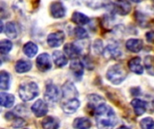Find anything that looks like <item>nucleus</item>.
Listing matches in <instances>:
<instances>
[{
	"label": "nucleus",
	"instance_id": "nucleus-1",
	"mask_svg": "<svg viewBox=\"0 0 154 129\" xmlns=\"http://www.w3.org/2000/svg\"><path fill=\"white\" fill-rule=\"evenodd\" d=\"M94 114L98 129H113L117 124V118L115 111L106 103L99 105L95 110Z\"/></svg>",
	"mask_w": 154,
	"mask_h": 129
},
{
	"label": "nucleus",
	"instance_id": "nucleus-2",
	"mask_svg": "<svg viewBox=\"0 0 154 129\" xmlns=\"http://www.w3.org/2000/svg\"><path fill=\"white\" fill-rule=\"evenodd\" d=\"M126 76H127V72L125 68L120 64L110 66L106 72L107 80L110 81L115 85H117L123 83L125 79L126 78Z\"/></svg>",
	"mask_w": 154,
	"mask_h": 129
},
{
	"label": "nucleus",
	"instance_id": "nucleus-3",
	"mask_svg": "<svg viewBox=\"0 0 154 129\" xmlns=\"http://www.w3.org/2000/svg\"><path fill=\"white\" fill-rule=\"evenodd\" d=\"M18 93L22 101H30L39 95V88L38 85L33 82L23 83L20 85Z\"/></svg>",
	"mask_w": 154,
	"mask_h": 129
},
{
	"label": "nucleus",
	"instance_id": "nucleus-4",
	"mask_svg": "<svg viewBox=\"0 0 154 129\" xmlns=\"http://www.w3.org/2000/svg\"><path fill=\"white\" fill-rule=\"evenodd\" d=\"M60 97L61 94L60 92L59 88L56 85L50 84L46 86L45 92H44V99L46 101L51 103H55L58 101H60Z\"/></svg>",
	"mask_w": 154,
	"mask_h": 129
},
{
	"label": "nucleus",
	"instance_id": "nucleus-5",
	"mask_svg": "<svg viewBox=\"0 0 154 129\" xmlns=\"http://www.w3.org/2000/svg\"><path fill=\"white\" fill-rule=\"evenodd\" d=\"M79 96V92L75 85L71 82H67L62 86V99L63 101H67L72 99H76Z\"/></svg>",
	"mask_w": 154,
	"mask_h": 129
},
{
	"label": "nucleus",
	"instance_id": "nucleus-6",
	"mask_svg": "<svg viewBox=\"0 0 154 129\" xmlns=\"http://www.w3.org/2000/svg\"><path fill=\"white\" fill-rule=\"evenodd\" d=\"M65 40V34L63 31H55L52 33H50L47 37V42L48 45L51 48H58L64 42Z\"/></svg>",
	"mask_w": 154,
	"mask_h": 129
},
{
	"label": "nucleus",
	"instance_id": "nucleus-7",
	"mask_svg": "<svg viewBox=\"0 0 154 129\" xmlns=\"http://www.w3.org/2000/svg\"><path fill=\"white\" fill-rule=\"evenodd\" d=\"M36 66L38 69L42 72H47L51 68V57L47 53H42L39 55L36 58Z\"/></svg>",
	"mask_w": 154,
	"mask_h": 129
},
{
	"label": "nucleus",
	"instance_id": "nucleus-8",
	"mask_svg": "<svg viewBox=\"0 0 154 129\" xmlns=\"http://www.w3.org/2000/svg\"><path fill=\"white\" fill-rule=\"evenodd\" d=\"M50 11H51V16L56 19L64 17L66 15V12H67L64 4L61 2H58V1L51 3V4L50 6Z\"/></svg>",
	"mask_w": 154,
	"mask_h": 129
},
{
	"label": "nucleus",
	"instance_id": "nucleus-9",
	"mask_svg": "<svg viewBox=\"0 0 154 129\" xmlns=\"http://www.w3.org/2000/svg\"><path fill=\"white\" fill-rule=\"evenodd\" d=\"M32 111L37 118L43 117L48 113V105L44 101L38 100L32 104Z\"/></svg>",
	"mask_w": 154,
	"mask_h": 129
},
{
	"label": "nucleus",
	"instance_id": "nucleus-10",
	"mask_svg": "<svg viewBox=\"0 0 154 129\" xmlns=\"http://www.w3.org/2000/svg\"><path fill=\"white\" fill-rule=\"evenodd\" d=\"M103 55L107 59H116L122 56L121 49L116 44H109L106 46V48L104 49Z\"/></svg>",
	"mask_w": 154,
	"mask_h": 129
},
{
	"label": "nucleus",
	"instance_id": "nucleus-11",
	"mask_svg": "<svg viewBox=\"0 0 154 129\" xmlns=\"http://www.w3.org/2000/svg\"><path fill=\"white\" fill-rule=\"evenodd\" d=\"M132 6L128 0H116L115 11L120 15H127L131 12Z\"/></svg>",
	"mask_w": 154,
	"mask_h": 129
},
{
	"label": "nucleus",
	"instance_id": "nucleus-12",
	"mask_svg": "<svg viewBox=\"0 0 154 129\" xmlns=\"http://www.w3.org/2000/svg\"><path fill=\"white\" fill-rule=\"evenodd\" d=\"M79 106H80V102L78 98L72 99V100H69L67 101H63L61 104L63 111L67 114L75 113L78 110V109L79 108Z\"/></svg>",
	"mask_w": 154,
	"mask_h": 129
},
{
	"label": "nucleus",
	"instance_id": "nucleus-13",
	"mask_svg": "<svg viewBox=\"0 0 154 129\" xmlns=\"http://www.w3.org/2000/svg\"><path fill=\"white\" fill-rule=\"evenodd\" d=\"M64 53L68 57H70L72 59H77V57L81 54V49L78 45L70 42V43H67L64 46Z\"/></svg>",
	"mask_w": 154,
	"mask_h": 129
},
{
	"label": "nucleus",
	"instance_id": "nucleus-14",
	"mask_svg": "<svg viewBox=\"0 0 154 129\" xmlns=\"http://www.w3.org/2000/svg\"><path fill=\"white\" fill-rule=\"evenodd\" d=\"M131 105L134 109V111L135 113L136 116L140 117L142 115H143L146 111L147 109V102L141 100V99H134L132 101Z\"/></svg>",
	"mask_w": 154,
	"mask_h": 129
},
{
	"label": "nucleus",
	"instance_id": "nucleus-15",
	"mask_svg": "<svg viewBox=\"0 0 154 129\" xmlns=\"http://www.w3.org/2000/svg\"><path fill=\"white\" fill-rule=\"evenodd\" d=\"M125 46L129 51L134 52V53H138L143 49V42L142 40H139V39H130L126 41Z\"/></svg>",
	"mask_w": 154,
	"mask_h": 129
},
{
	"label": "nucleus",
	"instance_id": "nucleus-16",
	"mask_svg": "<svg viewBox=\"0 0 154 129\" xmlns=\"http://www.w3.org/2000/svg\"><path fill=\"white\" fill-rule=\"evenodd\" d=\"M141 61H142L141 57H139L132 58L128 62L129 69L136 75H142L143 73V66Z\"/></svg>",
	"mask_w": 154,
	"mask_h": 129
},
{
	"label": "nucleus",
	"instance_id": "nucleus-17",
	"mask_svg": "<svg viewBox=\"0 0 154 129\" xmlns=\"http://www.w3.org/2000/svg\"><path fill=\"white\" fill-rule=\"evenodd\" d=\"M52 59L58 67H63L68 64V57L60 50H56L53 52Z\"/></svg>",
	"mask_w": 154,
	"mask_h": 129
},
{
	"label": "nucleus",
	"instance_id": "nucleus-18",
	"mask_svg": "<svg viewBox=\"0 0 154 129\" xmlns=\"http://www.w3.org/2000/svg\"><path fill=\"white\" fill-rule=\"evenodd\" d=\"M72 74L74 75V76L76 78H80L83 75L84 73V66L83 64L78 60V59H73L72 62L70 63V66H69Z\"/></svg>",
	"mask_w": 154,
	"mask_h": 129
},
{
	"label": "nucleus",
	"instance_id": "nucleus-19",
	"mask_svg": "<svg viewBox=\"0 0 154 129\" xmlns=\"http://www.w3.org/2000/svg\"><path fill=\"white\" fill-rule=\"evenodd\" d=\"M88 108H90L93 111H95V110L101 104L106 103V101L104 100V98H102L101 96L97 95V94H90L88 97Z\"/></svg>",
	"mask_w": 154,
	"mask_h": 129
},
{
	"label": "nucleus",
	"instance_id": "nucleus-20",
	"mask_svg": "<svg viewBox=\"0 0 154 129\" xmlns=\"http://www.w3.org/2000/svg\"><path fill=\"white\" fill-rule=\"evenodd\" d=\"M15 98L13 94L6 93V92H1L0 94V103L1 106L4 108H12L14 103Z\"/></svg>",
	"mask_w": 154,
	"mask_h": 129
},
{
	"label": "nucleus",
	"instance_id": "nucleus-21",
	"mask_svg": "<svg viewBox=\"0 0 154 129\" xmlns=\"http://www.w3.org/2000/svg\"><path fill=\"white\" fill-rule=\"evenodd\" d=\"M15 71L18 74H23L29 72L32 68V63L26 59H19L15 64Z\"/></svg>",
	"mask_w": 154,
	"mask_h": 129
},
{
	"label": "nucleus",
	"instance_id": "nucleus-22",
	"mask_svg": "<svg viewBox=\"0 0 154 129\" xmlns=\"http://www.w3.org/2000/svg\"><path fill=\"white\" fill-rule=\"evenodd\" d=\"M23 51L24 53V55L28 57H33L34 56H36L37 52H38V46L32 42L29 41L27 43H25L23 47Z\"/></svg>",
	"mask_w": 154,
	"mask_h": 129
},
{
	"label": "nucleus",
	"instance_id": "nucleus-23",
	"mask_svg": "<svg viewBox=\"0 0 154 129\" xmlns=\"http://www.w3.org/2000/svg\"><path fill=\"white\" fill-rule=\"evenodd\" d=\"M43 129H58L60 128L59 120L54 117H46L42 121Z\"/></svg>",
	"mask_w": 154,
	"mask_h": 129
},
{
	"label": "nucleus",
	"instance_id": "nucleus-24",
	"mask_svg": "<svg viewBox=\"0 0 154 129\" xmlns=\"http://www.w3.org/2000/svg\"><path fill=\"white\" fill-rule=\"evenodd\" d=\"M71 20L73 22H75L79 25H85L90 22L89 18L87 15H85L83 13H79V12L73 13V14L71 16Z\"/></svg>",
	"mask_w": 154,
	"mask_h": 129
},
{
	"label": "nucleus",
	"instance_id": "nucleus-25",
	"mask_svg": "<svg viewBox=\"0 0 154 129\" xmlns=\"http://www.w3.org/2000/svg\"><path fill=\"white\" fill-rule=\"evenodd\" d=\"M75 129H89L91 128V121L87 118H78L73 122Z\"/></svg>",
	"mask_w": 154,
	"mask_h": 129
},
{
	"label": "nucleus",
	"instance_id": "nucleus-26",
	"mask_svg": "<svg viewBox=\"0 0 154 129\" xmlns=\"http://www.w3.org/2000/svg\"><path fill=\"white\" fill-rule=\"evenodd\" d=\"M5 32L6 34V36L10 39H15L18 35V31H17V27L16 24L14 22H9L6 23L5 25Z\"/></svg>",
	"mask_w": 154,
	"mask_h": 129
},
{
	"label": "nucleus",
	"instance_id": "nucleus-27",
	"mask_svg": "<svg viewBox=\"0 0 154 129\" xmlns=\"http://www.w3.org/2000/svg\"><path fill=\"white\" fill-rule=\"evenodd\" d=\"M10 86V75L5 71L0 73V88L3 91L8 90Z\"/></svg>",
	"mask_w": 154,
	"mask_h": 129
},
{
	"label": "nucleus",
	"instance_id": "nucleus-28",
	"mask_svg": "<svg viewBox=\"0 0 154 129\" xmlns=\"http://www.w3.org/2000/svg\"><path fill=\"white\" fill-rule=\"evenodd\" d=\"M144 66L148 74L154 75V57L147 56L144 59Z\"/></svg>",
	"mask_w": 154,
	"mask_h": 129
},
{
	"label": "nucleus",
	"instance_id": "nucleus-29",
	"mask_svg": "<svg viewBox=\"0 0 154 129\" xmlns=\"http://www.w3.org/2000/svg\"><path fill=\"white\" fill-rule=\"evenodd\" d=\"M13 48V43L9 40H3L0 41V51L3 55L7 54Z\"/></svg>",
	"mask_w": 154,
	"mask_h": 129
},
{
	"label": "nucleus",
	"instance_id": "nucleus-30",
	"mask_svg": "<svg viewBox=\"0 0 154 129\" xmlns=\"http://www.w3.org/2000/svg\"><path fill=\"white\" fill-rule=\"evenodd\" d=\"M74 34L79 40H84V39H86V38L88 37V33L87 30L84 29L83 27H80V26H78V27L75 28Z\"/></svg>",
	"mask_w": 154,
	"mask_h": 129
},
{
	"label": "nucleus",
	"instance_id": "nucleus-31",
	"mask_svg": "<svg viewBox=\"0 0 154 129\" xmlns=\"http://www.w3.org/2000/svg\"><path fill=\"white\" fill-rule=\"evenodd\" d=\"M140 126L142 129H154V120L152 118H145L141 120Z\"/></svg>",
	"mask_w": 154,
	"mask_h": 129
},
{
	"label": "nucleus",
	"instance_id": "nucleus-32",
	"mask_svg": "<svg viewBox=\"0 0 154 129\" xmlns=\"http://www.w3.org/2000/svg\"><path fill=\"white\" fill-rule=\"evenodd\" d=\"M93 48H94L95 52H96L97 55H99V54L103 53V52H104V49H103V42H102V40H97L94 42Z\"/></svg>",
	"mask_w": 154,
	"mask_h": 129
},
{
	"label": "nucleus",
	"instance_id": "nucleus-33",
	"mask_svg": "<svg viewBox=\"0 0 154 129\" xmlns=\"http://www.w3.org/2000/svg\"><path fill=\"white\" fill-rule=\"evenodd\" d=\"M24 125H25L24 119L20 118V117H14V119H13V127L15 128H23Z\"/></svg>",
	"mask_w": 154,
	"mask_h": 129
},
{
	"label": "nucleus",
	"instance_id": "nucleus-34",
	"mask_svg": "<svg viewBox=\"0 0 154 129\" xmlns=\"http://www.w3.org/2000/svg\"><path fill=\"white\" fill-rule=\"evenodd\" d=\"M146 40L149 42H154V31H149L146 33Z\"/></svg>",
	"mask_w": 154,
	"mask_h": 129
},
{
	"label": "nucleus",
	"instance_id": "nucleus-35",
	"mask_svg": "<svg viewBox=\"0 0 154 129\" xmlns=\"http://www.w3.org/2000/svg\"><path fill=\"white\" fill-rule=\"evenodd\" d=\"M117 129H130V128H127V127H125V126H122V127L118 128Z\"/></svg>",
	"mask_w": 154,
	"mask_h": 129
},
{
	"label": "nucleus",
	"instance_id": "nucleus-36",
	"mask_svg": "<svg viewBox=\"0 0 154 129\" xmlns=\"http://www.w3.org/2000/svg\"><path fill=\"white\" fill-rule=\"evenodd\" d=\"M131 1H133V2H134V3H141L143 0H131Z\"/></svg>",
	"mask_w": 154,
	"mask_h": 129
},
{
	"label": "nucleus",
	"instance_id": "nucleus-37",
	"mask_svg": "<svg viewBox=\"0 0 154 129\" xmlns=\"http://www.w3.org/2000/svg\"><path fill=\"white\" fill-rule=\"evenodd\" d=\"M152 108H153V110H154V100L152 101Z\"/></svg>",
	"mask_w": 154,
	"mask_h": 129
},
{
	"label": "nucleus",
	"instance_id": "nucleus-38",
	"mask_svg": "<svg viewBox=\"0 0 154 129\" xmlns=\"http://www.w3.org/2000/svg\"><path fill=\"white\" fill-rule=\"evenodd\" d=\"M153 1H154V0H153Z\"/></svg>",
	"mask_w": 154,
	"mask_h": 129
}]
</instances>
